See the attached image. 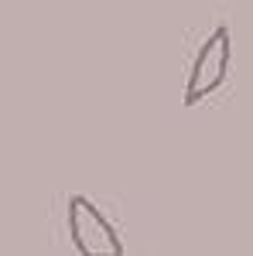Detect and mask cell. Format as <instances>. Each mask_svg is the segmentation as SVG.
<instances>
[{
	"label": "cell",
	"instance_id": "obj_1",
	"mask_svg": "<svg viewBox=\"0 0 253 256\" xmlns=\"http://www.w3.org/2000/svg\"><path fill=\"white\" fill-rule=\"evenodd\" d=\"M65 216H69V236H72L79 256H123V242H120L117 229L86 195L69 198Z\"/></svg>",
	"mask_w": 253,
	"mask_h": 256
},
{
	"label": "cell",
	"instance_id": "obj_2",
	"mask_svg": "<svg viewBox=\"0 0 253 256\" xmlns=\"http://www.w3.org/2000/svg\"><path fill=\"white\" fill-rule=\"evenodd\" d=\"M229 58H233V38H229V28L219 24L212 34L202 41V48H198V55L192 62L188 86H185V106H198L202 99L212 96L215 89L226 82Z\"/></svg>",
	"mask_w": 253,
	"mask_h": 256
}]
</instances>
